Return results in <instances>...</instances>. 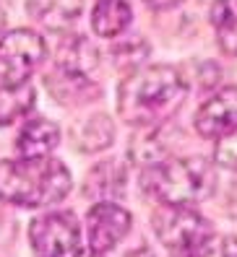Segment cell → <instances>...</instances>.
<instances>
[{
	"mask_svg": "<svg viewBox=\"0 0 237 257\" xmlns=\"http://www.w3.org/2000/svg\"><path fill=\"white\" fill-rule=\"evenodd\" d=\"M47 44L32 29H16L0 37V78L3 83H26L42 63Z\"/></svg>",
	"mask_w": 237,
	"mask_h": 257,
	"instance_id": "5b68a950",
	"label": "cell"
},
{
	"mask_svg": "<svg viewBox=\"0 0 237 257\" xmlns=\"http://www.w3.org/2000/svg\"><path fill=\"white\" fill-rule=\"evenodd\" d=\"M37 91L32 83H3L0 86V127L13 125L34 109Z\"/></svg>",
	"mask_w": 237,
	"mask_h": 257,
	"instance_id": "5bb4252c",
	"label": "cell"
},
{
	"mask_svg": "<svg viewBox=\"0 0 237 257\" xmlns=\"http://www.w3.org/2000/svg\"><path fill=\"white\" fill-rule=\"evenodd\" d=\"M57 143H60L57 125L44 117H37V119H29L21 127L16 138V154L19 159H44L57 148Z\"/></svg>",
	"mask_w": 237,
	"mask_h": 257,
	"instance_id": "8fae6325",
	"label": "cell"
},
{
	"mask_svg": "<svg viewBox=\"0 0 237 257\" xmlns=\"http://www.w3.org/2000/svg\"><path fill=\"white\" fill-rule=\"evenodd\" d=\"M112 55H115V63H117V65L130 68V73H133V70L141 68L143 57L149 55V47H146L141 39H130V42H123L120 47H115Z\"/></svg>",
	"mask_w": 237,
	"mask_h": 257,
	"instance_id": "ffe728a7",
	"label": "cell"
},
{
	"mask_svg": "<svg viewBox=\"0 0 237 257\" xmlns=\"http://www.w3.org/2000/svg\"><path fill=\"white\" fill-rule=\"evenodd\" d=\"M170 156V143L165 138L162 127H151V130H141L138 135H133L130 143V159L136 161L143 169H156L159 164H165Z\"/></svg>",
	"mask_w": 237,
	"mask_h": 257,
	"instance_id": "4fadbf2b",
	"label": "cell"
},
{
	"mask_svg": "<svg viewBox=\"0 0 237 257\" xmlns=\"http://www.w3.org/2000/svg\"><path fill=\"white\" fill-rule=\"evenodd\" d=\"M89 229V249L105 254L115 249L117 241H123L130 231V213L117 203H97L86 216Z\"/></svg>",
	"mask_w": 237,
	"mask_h": 257,
	"instance_id": "52a82bcc",
	"label": "cell"
},
{
	"mask_svg": "<svg viewBox=\"0 0 237 257\" xmlns=\"http://www.w3.org/2000/svg\"><path fill=\"white\" fill-rule=\"evenodd\" d=\"M143 3L149 6L151 11H170V8H175V6L185 3V0H143Z\"/></svg>",
	"mask_w": 237,
	"mask_h": 257,
	"instance_id": "7402d4cb",
	"label": "cell"
},
{
	"mask_svg": "<svg viewBox=\"0 0 237 257\" xmlns=\"http://www.w3.org/2000/svg\"><path fill=\"white\" fill-rule=\"evenodd\" d=\"M188 83L172 65H146L133 70L117 88V112L138 130L165 127L183 107Z\"/></svg>",
	"mask_w": 237,
	"mask_h": 257,
	"instance_id": "6da1fadb",
	"label": "cell"
},
{
	"mask_svg": "<svg viewBox=\"0 0 237 257\" xmlns=\"http://www.w3.org/2000/svg\"><path fill=\"white\" fill-rule=\"evenodd\" d=\"M172 257H237V236L211 234L209 239H203L196 247L172 252Z\"/></svg>",
	"mask_w": 237,
	"mask_h": 257,
	"instance_id": "d6986e66",
	"label": "cell"
},
{
	"mask_svg": "<svg viewBox=\"0 0 237 257\" xmlns=\"http://www.w3.org/2000/svg\"><path fill=\"white\" fill-rule=\"evenodd\" d=\"M149 190L162 200V205L193 208L203 203L216 187V169L201 156L167 159L149 174Z\"/></svg>",
	"mask_w": 237,
	"mask_h": 257,
	"instance_id": "3957f363",
	"label": "cell"
},
{
	"mask_svg": "<svg viewBox=\"0 0 237 257\" xmlns=\"http://www.w3.org/2000/svg\"><path fill=\"white\" fill-rule=\"evenodd\" d=\"M29 239H32V249L37 257H65L78 252L81 229L73 213L55 210V213H44L32 221Z\"/></svg>",
	"mask_w": 237,
	"mask_h": 257,
	"instance_id": "8992f818",
	"label": "cell"
},
{
	"mask_svg": "<svg viewBox=\"0 0 237 257\" xmlns=\"http://www.w3.org/2000/svg\"><path fill=\"white\" fill-rule=\"evenodd\" d=\"M47 91L55 101L65 104V107H81L99 96V86L89 78L86 73L65 70V68H52L47 73Z\"/></svg>",
	"mask_w": 237,
	"mask_h": 257,
	"instance_id": "9c48e42d",
	"label": "cell"
},
{
	"mask_svg": "<svg viewBox=\"0 0 237 257\" xmlns=\"http://www.w3.org/2000/svg\"><path fill=\"white\" fill-rule=\"evenodd\" d=\"M86 198H92L97 203H115L117 198H123L125 192V169L117 159L99 161L92 172L86 174L84 182Z\"/></svg>",
	"mask_w": 237,
	"mask_h": 257,
	"instance_id": "30bf717a",
	"label": "cell"
},
{
	"mask_svg": "<svg viewBox=\"0 0 237 257\" xmlns=\"http://www.w3.org/2000/svg\"><path fill=\"white\" fill-rule=\"evenodd\" d=\"M133 19L130 0H97L92 13V26L99 37H117L123 34Z\"/></svg>",
	"mask_w": 237,
	"mask_h": 257,
	"instance_id": "9a60e30c",
	"label": "cell"
},
{
	"mask_svg": "<svg viewBox=\"0 0 237 257\" xmlns=\"http://www.w3.org/2000/svg\"><path fill=\"white\" fill-rule=\"evenodd\" d=\"M26 11L34 21L52 32H63L78 21L84 0H26Z\"/></svg>",
	"mask_w": 237,
	"mask_h": 257,
	"instance_id": "7c38bea8",
	"label": "cell"
},
{
	"mask_svg": "<svg viewBox=\"0 0 237 257\" xmlns=\"http://www.w3.org/2000/svg\"><path fill=\"white\" fill-rule=\"evenodd\" d=\"M97 50L94 44L89 42L81 34H68L60 47H57V68H65V70H76V73H86L92 70L99 60H97Z\"/></svg>",
	"mask_w": 237,
	"mask_h": 257,
	"instance_id": "e0dca14e",
	"label": "cell"
},
{
	"mask_svg": "<svg viewBox=\"0 0 237 257\" xmlns=\"http://www.w3.org/2000/svg\"><path fill=\"white\" fill-rule=\"evenodd\" d=\"M214 161L224 169H237V127L219 138L214 148Z\"/></svg>",
	"mask_w": 237,
	"mask_h": 257,
	"instance_id": "44dd1931",
	"label": "cell"
},
{
	"mask_svg": "<svg viewBox=\"0 0 237 257\" xmlns=\"http://www.w3.org/2000/svg\"><path fill=\"white\" fill-rule=\"evenodd\" d=\"M237 127V86H227L206 99L196 112V130L203 138H221Z\"/></svg>",
	"mask_w": 237,
	"mask_h": 257,
	"instance_id": "ba28073f",
	"label": "cell"
},
{
	"mask_svg": "<svg viewBox=\"0 0 237 257\" xmlns=\"http://www.w3.org/2000/svg\"><path fill=\"white\" fill-rule=\"evenodd\" d=\"M154 231L159 241L170 252H183L201 244L203 239L214 234L211 223L206 221L198 210L193 208H180V205H162L154 213Z\"/></svg>",
	"mask_w": 237,
	"mask_h": 257,
	"instance_id": "277c9868",
	"label": "cell"
},
{
	"mask_svg": "<svg viewBox=\"0 0 237 257\" xmlns=\"http://www.w3.org/2000/svg\"><path fill=\"white\" fill-rule=\"evenodd\" d=\"M3 29H6V13H3V8H0V34H3Z\"/></svg>",
	"mask_w": 237,
	"mask_h": 257,
	"instance_id": "cb8c5ba5",
	"label": "cell"
},
{
	"mask_svg": "<svg viewBox=\"0 0 237 257\" xmlns=\"http://www.w3.org/2000/svg\"><path fill=\"white\" fill-rule=\"evenodd\" d=\"M70 192V172L63 161L11 159L0 161V200L24 208H47Z\"/></svg>",
	"mask_w": 237,
	"mask_h": 257,
	"instance_id": "7a4b0ae2",
	"label": "cell"
},
{
	"mask_svg": "<svg viewBox=\"0 0 237 257\" xmlns=\"http://www.w3.org/2000/svg\"><path fill=\"white\" fill-rule=\"evenodd\" d=\"M73 257H102V254H97V252H92V249H84V252H76Z\"/></svg>",
	"mask_w": 237,
	"mask_h": 257,
	"instance_id": "603a6c76",
	"label": "cell"
},
{
	"mask_svg": "<svg viewBox=\"0 0 237 257\" xmlns=\"http://www.w3.org/2000/svg\"><path fill=\"white\" fill-rule=\"evenodd\" d=\"M211 26L224 55L237 57V0H214Z\"/></svg>",
	"mask_w": 237,
	"mask_h": 257,
	"instance_id": "ac0fdd59",
	"label": "cell"
},
{
	"mask_svg": "<svg viewBox=\"0 0 237 257\" xmlns=\"http://www.w3.org/2000/svg\"><path fill=\"white\" fill-rule=\"evenodd\" d=\"M115 138V125L107 114H92L86 117L84 122L73 130V141L76 148L84 154H97V151H105L112 146Z\"/></svg>",
	"mask_w": 237,
	"mask_h": 257,
	"instance_id": "2e32d148",
	"label": "cell"
}]
</instances>
